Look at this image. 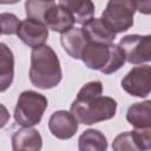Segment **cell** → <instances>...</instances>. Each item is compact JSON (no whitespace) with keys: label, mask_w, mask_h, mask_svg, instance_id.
<instances>
[{"label":"cell","mask_w":151,"mask_h":151,"mask_svg":"<svg viewBox=\"0 0 151 151\" xmlns=\"http://www.w3.org/2000/svg\"><path fill=\"white\" fill-rule=\"evenodd\" d=\"M103 84L99 80L85 84L71 105V113L78 123L92 125L114 117L117 101L111 97L101 96Z\"/></svg>","instance_id":"cell-1"},{"label":"cell","mask_w":151,"mask_h":151,"mask_svg":"<svg viewBox=\"0 0 151 151\" xmlns=\"http://www.w3.org/2000/svg\"><path fill=\"white\" fill-rule=\"evenodd\" d=\"M63 78L60 63L57 53L48 45L37 47L31 53L29 80L41 90L57 86Z\"/></svg>","instance_id":"cell-2"},{"label":"cell","mask_w":151,"mask_h":151,"mask_svg":"<svg viewBox=\"0 0 151 151\" xmlns=\"http://www.w3.org/2000/svg\"><path fill=\"white\" fill-rule=\"evenodd\" d=\"M47 104V98L44 94L31 90L24 91L19 96L14 109L15 122L24 127H31L39 124Z\"/></svg>","instance_id":"cell-3"},{"label":"cell","mask_w":151,"mask_h":151,"mask_svg":"<svg viewBox=\"0 0 151 151\" xmlns=\"http://www.w3.org/2000/svg\"><path fill=\"white\" fill-rule=\"evenodd\" d=\"M137 11L136 1L131 0H111L101 13L100 19L113 32L122 33L133 25V15Z\"/></svg>","instance_id":"cell-4"},{"label":"cell","mask_w":151,"mask_h":151,"mask_svg":"<svg viewBox=\"0 0 151 151\" xmlns=\"http://www.w3.org/2000/svg\"><path fill=\"white\" fill-rule=\"evenodd\" d=\"M118 46L122 48L125 60L133 65L147 63L151 59V35L130 34L120 39Z\"/></svg>","instance_id":"cell-5"},{"label":"cell","mask_w":151,"mask_h":151,"mask_svg":"<svg viewBox=\"0 0 151 151\" xmlns=\"http://www.w3.org/2000/svg\"><path fill=\"white\" fill-rule=\"evenodd\" d=\"M122 87L131 96L147 97L151 88V67L149 65L133 67L123 78Z\"/></svg>","instance_id":"cell-6"},{"label":"cell","mask_w":151,"mask_h":151,"mask_svg":"<svg viewBox=\"0 0 151 151\" xmlns=\"http://www.w3.org/2000/svg\"><path fill=\"white\" fill-rule=\"evenodd\" d=\"M18 37L24 44L34 50L45 45L48 38V28L45 26V24L27 18L26 20L21 21Z\"/></svg>","instance_id":"cell-7"},{"label":"cell","mask_w":151,"mask_h":151,"mask_svg":"<svg viewBox=\"0 0 151 151\" xmlns=\"http://www.w3.org/2000/svg\"><path fill=\"white\" fill-rule=\"evenodd\" d=\"M44 24L47 28L63 34L73 27L74 20L67 8H65L59 2L52 1L44 15Z\"/></svg>","instance_id":"cell-8"},{"label":"cell","mask_w":151,"mask_h":151,"mask_svg":"<svg viewBox=\"0 0 151 151\" xmlns=\"http://www.w3.org/2000/svg\"><path fill=\"white\" fill-rule=\"evenodd\" d=\"M78 122L71 112L57 111L48 120L50 132L58 139H70L78 131Z\"/></svg>","instance_id":"cell-9"},{"label":"cell","mask_w":151,"mask_h":151,"mask_svg":"<svg viewBox=\"0 0 151 151\" xmlns=\"http://www.w3.org/2000/svg\"><path fill=\"white\" fill-rule=\"evenodd\" d=\"M110 45L111 44L105 45L88 41L81 53L80 59L88 68L101 71L110 60Z\"/></svg>","instance_id":"cell-10"},{"label":"cell","mask_w":151,"mask_h":151,"mask_svg":"<svg viewBox=\"0 0 151 151\" xmlns=\"http://www.w3.org/2000/svg\"><path fill=\"white\" fill-rule=\"evenodd\" d=\"M41 147V134L33 127H22L12 136L13 151H40Z\"/></svg>","instance_id":"cell-11"},{"label":"cell","mask_w":151,"mask_h":151,"mask_svg":"<svg viewBox=\"0 0 151 151\" xmlns=\"http://www.w3.org/2000/svg\"><path fill=\"white\" fill-rule=\"evenodd\" d=\"M60 42L70 57L74 59H80L81 53L88 40L80 27H72L71 29L61 34Z\"/></svg>","instance_id":"cell-12"},{"label":"cell","mask_w":151,"mask_h":151,"mask_svg":"<svg viewBox=\"0 0 151 151\" xmlns=\"http://www.w3.org/2000/svg\"><path fill=\"white\" fill-rule=\"evenodd\" d=\"M83 32L85 33L87 40L90 42H97V44H112L116 33H113L104 22L100 18H93L88 22L81 27Z\"/></svg>","instance_id":"cell-13"},{"label":"cell","mask_w":151,"mask_h":151,"mask_svg":"<svg viewBox=\"0 0 151 151\" xmlns=\"http://www.w3.org/2000/svg\"><path fill=\"white\" fill-rule=\"evenodd\" d=\"M126 120L134 129L151 127V101L145 100L132 104L126 112Z\"/></svg>","instance_id":"cell-14"},{"label":"cell","mask_w":151,"mask_h":151,"mask_svg":"<svg viewBox=\"0 0 151 151\" xmlns=\"http://www.w3.org/2000/svg\"><path fill=\"white\" fill-rule=\"evenodd\" d=\"M68 12L72 14L74 22L85 25L91 19H93L94 14V5L90 0H63L59 1Z\"/></svg>","instance_id":"cell-15"},{"label":"cell","mask_w":151,"mask_h":151,"mask_svg":"<svg viewBox=\"0 0 151 151\" xmlns=\"http://www.w3.org/2000/svg\"><path fill=\"white\" fill-rule=\"evenodd\" d=\"M14 77V55L11 48L0 42V91H6Z\"/></svg>","instance_id":"cell-16"},{"label":"cell","mask_w":151,"mask_h":151,"mask_svg":"<svg viewBox=\"0 0 151 151\" xmlns=\"http://www.w3.org/2000/svg\"><path fill=\"white\" fill-rule=\"evenodd\" d=\"M79 151H106L107 140L103 132L94 129L84 131L78 139Z\"/></svg>","instance_id":"cell-17"},{"label":"cell","mask_w":151,"mask_h":151,"mask_svg":"<svg viewBox=\"0 0 151 151\" xmlns=\"http://www.w3.org/2000/svg\"><path fill=\"white\" fill-rule=\"evenodd\" d=\"M51 4L52 1H34V0L26 1L25 9H26L27 18L44 24V15L48 9V7L51 6Z\"/></svg>","instance_id":"cell-18"},{"label":"cell","mask_w":151,"mask_h":151,"mask_svg":"<svg viewBox=\"0 0 151 151\" xmlns=\"http://www.w3.org/2000/svg\"><path fill=\"white\" fill-rule=\"evenodd\" d=\"M125 63V55L122 51V48L116 45V44H111L110 45V60L107 63V65L101 70V72L104 74H110L113 73L116 71H118Z\"/></svg>","instance_id":"cell-19"},{"label":"cell","mask_w":151,"mask_h":151,"mask_svg":"<svg viewBox=\"0 0 151 151\" xmlns=\"http://www.w3.org/2000/svg\"><path fill=\"white\" fill-rule=\"evenodd\" d=\"M112 149L113 151H143L138 147L134 139L132 138L131 131H126L118 134L113 139Z\"/></svg>","instance_id":"cell-20"},{"label":"cell","mask_w":151,"mask_h":151,"mask_svg":"<svg viewBox=\"0 0 151 151\" xmlns=\"http://www.w3.org/2000/svg\"><path fill=\"white\" fill-rule=\"evenodd\" d=\"M21 21L13 13L0 14V34H18Z\"/></svg>","instance_id":"cell-21"},{"label":"cell","mask_w":151,"mask_h":151,"mask_svg":"<svg viewBox=\"0 0 151 151\" xmlns=\"http://www.w3.org/2000/svg\"><path fill=\"white\" fill-rule=\"evenodd\" d=\"M132 138L136 144L143 151H149L151 149V127L149 129H134L131 131Z\"/></svg>","instance_id":"cell-22"},{"label":"cell","mask_w":151,"mask_h":151,"mask_svg":"<svg viewBox=\"0 0 151 151\" xmlns=\"http://www.w3.org/2000/svg\"><path fill=\"white\" fill-rule=\"evenodd\" d=\"M9 120V112L5 105L0 104V129L4 127Z\"/></svg>","instance_id":"cell-23"},{"label":"cell","mask_w":151,"mask_h":151,"mask_svg":"<svg viewBox=\"0 0 151 151\" xmlns=\"http://www.w3.org/2000/svg\"><path fill=\"white\" fill-rule=\"evenodd\" d=\"M0 92H1V91H0Z\"/></svg>","instance_id":"cell-24"}]
</instances>
